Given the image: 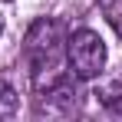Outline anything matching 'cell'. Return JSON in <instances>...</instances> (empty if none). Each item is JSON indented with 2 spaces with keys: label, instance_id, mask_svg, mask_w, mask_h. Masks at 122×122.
<instances>
[{
  "label": "cell",
  "instance_id": "1",
  "mask_svg": "<svg viewBox=\"0 0 122 122\" xmlns=\"http://www.w3.org/2000/svg\"><path fill=\"white\" fill-rule=\"evenodd\" d=\"M63 26L50 17H40L33 20V26L26 30V40H23V56L30 63V76H33V86L36 92L53 86L56 79H63L60 69V56H63Z\"/></svg>",
  "mask_w": 122,
  "mask_h": 122
},
{
  "label": "cell",
  "instance_id": "2",
  "mask_svg": "<svg viewBox=\"0 0 122 122\" xmlns=\"http://www.w3.org/2000/svg\"><path fill=\"white\" fill-rule=\"evenodd\" d=\"M106 43L96 30H76L69 40H66V60H69V69H73V76L82 82L89 79H99L102 69H106Z\"/></svg>",
  "mask_w": 122,
  "mask_h": 122
},
{
  "label": "cell",
  "instance_id": "3",
  "mask_svg": "<svg viewBox=\"0 0 122 122\" xmlns=\"http://www.w3.org/2000/svg\"><path fill=\"white\" fill-rule=\"evenodd\" d=\"M36 96H40V112L56 116V119H66V116H73L79 109V89H76V82L66 79V76L56 79L53 86L40 89Z\"/></svg>",
  "mask_w": 122,
  "mask_h": 122
},
{
  "label": "cell",
  "instance_id": "4",
  "mask_svg": "<svg viewBox=\"0 0 122 122\" xmlns=\"http://www.w3.org/2000/svg\"><path fill=\"white\" fill-rule=\"evenodd\" d=\"M20 109V96L7 79H0V119H13Z\"/></svg>",
  "mask_w": 122,
  "mask_h": 122
},
{
  "label": "cell",
  "instance_id": "5",
  "mask_svg": "<svg viewBox=\"0 0 122 122\" xmlns=\"http://www.w3.org/2000/svg\"><path fill=\"white\" fill-rule=\"evenodd\" d=\"M106 20L112 23V30L119 33V40H122V0H112V3H109V10H106Z\"/></svg>",
  "mask_w": 122,
  "mask_h": 122
},
{
  "label": "cell",
  "instance_id": "6",
  "mask_svg": "<svg viewBox=\"0 0 122 122\" xmlns=\"http://www.w3.org/2000/svg\"><path fill=\"white\" fill-rule=\"evenodd\" d=\"M0 33H3V17H0Z\"/></svg>",
  "mask_w": 122,
  "mask_h": 122
}]
</instances>
